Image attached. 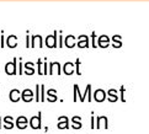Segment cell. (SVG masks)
Returning <instances> with one entry per match:
<instances>
[{"label": "cell", "mask_w": 149, "mask_h": 134, "mask_svg": "<svg viewBox=\"0 0 149 134\" xmlns=\"http://www.w3.org/2000/svg\"><path fill=\"white\" fill-rule=\"evenodd\" d=\"M16 62H17V59L14 58L13 62L6 63V65H5V73H6L8 75H15L16 74Z\"/></svg>", "instance_id": "2"}, {"label": "cell", "mask_w": 149, "mask_h": 134, "mask_svg": "<svg viewBox=\"0 0 149 134\" xmlns=\"http://www.w3.org/2000/svg\"><path fill=\"white\" fill-rule=\"evenodd\" d=\"M105 97H106V92H105L104 90L97 89V90L94 92V100L97 101V102H102V101L105 100Z\"/></svg>", "instance_id": "5"}, {"label": "cell", "mask_w": 149, "mask_h": 134, "mask_svg": "<svg viewBox=\"0 0 149 134\" xmlns=\"http://www.w3.org/2000/svg\"><path fill=\"white\" fill-rule=\"evenodd\" d=\"M73 123H74V124L72 126L73 128H74V129H80V128H81V118H80V117H73Z\"/></svg>", "instance_id": "13"}, {"label": "cell", "mask_w": 149, "mask_h": 134, "mask_svg": "<svg viewBox=\"0 0 149 134\" xmlns=\"http://www.w3.org/2000/svg\"><path fill=\"white\" fill-rule=\"evenodd\" d=\"M47 100L49 101V102H54L57 101V91L54 89H49L47 91Z\"/></svg>", "instance_id": "9"}, {"label": "cell", "mask_w": 149, "mask_h": 134, "mask_svg": "<svg viewBox=\"0 0 149 134\" xmlns=\"http://www.w3.org/2000/svg\"><path fill=\"white\" fill-rule=\"evenodd\" d=\"M29 124L32 129H41V127H42V124H41V112H38V115L32 117V118L30 119Z\"/></svg>", "instance_id": "1"}, {"label": "cell", "mask_w": 149, "mask_h": 134, "mask_svg": "<svg viewBox=\"0 0 149 134\" xmlns=\"http://www.w3.org/2000/svg\"><path fill=\"white\" fill-rule=\"evenodd\" d=\"M13 117L9 116V117H5L4 118V127L6 128V129H13L14 128V123H13Z\"/></svg>", "instance_id": "10"}, {"label": "cell", "mask_w": 149, "mask_h": 134, "mask_svg": "<svg viewBox=\"0 0 149 134\" xmlns=\"http://www.w3.org/2000/svg\"><path fill=\"white\" fill-rule=\"evenodd\" d=\"M57 32H54V35L53 36H47V40H46V43H47V47H49V48H54L57 47L56 44V40H57Z\"/></svg>", "instance_id": "8"}, {"label": "cell", "mask_w": 149, "mask_h": 134, "mask_svg": "<svg viewBox=\"0 0 149 134\" xmlns=\"http://www.w3.org/2000/svg\"><path fill=\"white\" fill-rule=\"evenodd\" d=\"M63 70H64V74L67 75H72L74 73V69H73V63L68 62L64 64V68H63Z\"/></svg>", "instance_id": "12"}, {"label": "cell", "mask_w": 149, "mask_h": 134, "mask_svg": "<svg viewBox=\"0 0 149 134\" xmlns=\"http://www.w3.org/2000/svg\"><path fill=\"white\" fill-rule=\"evenodd\" d=\"M73 89H74V99H73V101H74V102H77V96L80 95V94H79V86L75 84V85L73 86Z\"/></svg>", "instance_id": "17"}, {"label": "cell", "mask_w": 149, "mask_h": 134, "mask_svg": "<svg viewBox=\"0 0 149 134\" xmlns=\"http://www.w3.org/2000/svg\"><path fill=\"white\" fill-rule=\"evenodd\" d=\"M32 65H33V63H31V62H29V63H26V64H25L26 74H29V75H32V74H35V69L32 68Z\"/></svg>", "instance_id": "14"}, {"label": "cell", "mask_w": 149, "mask_h": 134, "mask_svg": "<svg viewBox=\"0 0 149 134\" xmlns=\"http://www.w3.org/2000/svg\"><path fill=\"white\" fill-rule=\"evenodd\" d=\"M45 74L47 75V60H46V63H45Z\"/></svg>", "instance_id": "19"}, {"label": "cell", "mask_w": 149, "mask_h": 134, "mask_svg": "<svg viewBox=\"0 0 149 134\" xmlns=\"http://www.w3.org/2000/svg\"><path fill=\"white\" fill-rule=\"evenodd\" d=\"M58 128L59 129H64V128H69V119L67 118V117H64V116H62V117H59L58 118Z\"/></svg>", "instance_id": "6"}, {"label": "cell", "mask_w": 149, "mask_h": 134, "mask_svg": "<svg viewBox=\"0 0 149 134\" xmlns=\"http://www.w3.org/2000/svg\"><path fill=\"white\" fill-rule=\"evenodd\" d=\"M27 118L26 117H24V116H20L19 118L16 119V126H17V128L19 129H25L26 127H27Z\"/></svg>", "instance_id": "7"}, {"label": "cell", "mask_w": 149, "mask_h": 134, "mask_svg": "<svg viewBox=\"0 0 149 134\" xmlns=\"http://www.w3.org/2000/svg\"><path fill=\"white\" fill-rule=\"evenodd\" d=\"M35 96H36V102H40L41 101V85H38V84L36 85V94H35Z\"/></svg>", "instance_id": "16"}, {"label": "cell", "mask_w": 149, "mask_h": 134, "mask_svg": "<svg viewBox=\"0 0 149 134\" xmlns=\"http://www.w3.org/2000/svg\"><path fill=\"white\" fill-rule=\"evenodd\" d=\"M9 99H10L11 102H19V101L21 100V92H20V90L13 89L11 91H10V94H9Z\"/></svg>", "instance_id": "4"}, {"label": "cell", "mask_w": 149, "mask_h": 134, "mask_svg": "<svg viewBox=\"0 0 149 134\" xmlns=\"http://www.w3.org/2000/svg\"><path fill=\"white\" fill-rule=\"evenodd\" d=\"M86 95H88V101L90 102V101H93V96H91V85H88L86 86V90H85V95H84V100L85 97H86Z\"/></svg>", "instance_id": "15"}, {"label": "cell", "mask_w": 149, "mask_h": 134, "mask_svg": "<svg viewBox=\"0 0 149 134\" xmlns=\"http://www.w3.org/2000/svg\"><path fill=\"white\" fill-rule=\"evenodd\" d=\"M91 128H95V124H94V116L91 117Z\"/></svg>", "instance_id": "18"}, {"label": "cell", "mask_w": 149, "mask_h": 134, "mask_svg": "<svg viewBox=\"0 0 149 134\" xmlns=\"http://www.w3.org/2000/svg\"><path fill=\"white\" fill-rule=\"evenodd\" d=\"M21 100H22L24 102H26V103L31 102V101L33 100V92L30 89H25L22 92H21Z\"/></svg>", "instance_id": "3"}, {"label": "cell", "mask_w": 149, "mask_h": 134, "mask_svg": "<svg viewBox=\"0 0 149 134\" xmlns=\"http://www.w3.org/2000/svg\"><path fill=\"white\" fill-rule=\"evenodd\" d=\"M56 68H57V74H58V75L61 74V65H59V63H58V62H53V63H51L49 75H53V74H54V70H56Z\"/></svg>", "instance_id": "11"}]
</instances>
